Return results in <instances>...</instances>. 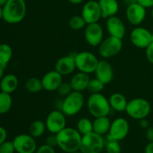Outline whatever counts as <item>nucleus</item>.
I'll return each mask as SVG.
<instances>
[{
  "label": "nucleus",
  "mask_w": 153,
  "mask_h": 153,
  "mask_svg": "<svg viewBox=\"0 0 153 153\" xmlns=\"http://www.w3.org/2000/svg\"><path fill=\"white\" fill-rule=\"evenodd\" d=\"M58 146L64 152L69 153L79 151L82 135L77 129L66 127L56 134Z\"/></svg>",
  "instance_id": "f257e3e1"
},
{
  "label": "nucleus",
  "mask_w": 153,
  "mask_h": 153,
  "mask_svg": "<svg viewBox=\"0 0 153 153\" xmlns=\"http://www.w3.org/2000/svg\"><path fill=\"white\" fill-rule=\"evenodd\" d=\"M26 14L25 0H8L3 7V18L9 24H16L23 20Z\"/></svg>",
  "instance_id": "f03ea898"
},
{
  "label": "nucleus",
  "mask_w": 153,
  "mask_h": 153,
  "mask_svg": "<svg viewBox=\"0 0 153 153\" xmlns=\"http://www.w3.org/2000/svg\"><path fill=\"white\" fill-rule=\"evenodd\" d=\"M87 106L90 114L95 118L108 116L111 111L108 100L101 93L91 94L87 101Z\"/></svg>",
  "instance_id": "7ed1b4c3"
},
{
  "label": "nucleus",
  "mask_w": 153,
  "mask_h": 153,
  "mask_svg": "<svg viewBox=\"0 0 153 153\" xmlns=\"http://www.w3.org/2000/svg\"><path fill=\"white\" fill-rule=\"evenodd\" d=\"M85 104V97L82 92L72 91L64 97L61 105V111L66 116H74L81 111Z\"/></svg>",
  "instance_id": "20e7f679"
},
{
  "label": "nucleus",
  "mask_w": 153,
  "mask_h": 153,
  "mask_svg": "<svg viewBox=\"0 0 153 153\" xmlns=\"http://www.w3.org/2000/svg\"><path fill=\"white\" fill-rule=\"evenodd\" d=\"M151 111L149 102L143 98H135L128 102L126 112L131 118L137 120L147 117Z\"/></svg>",
  "instance_id": "39448f33"
},
{
  "label": "nucleus",
  "mask_w": 153,
  "mask_h": 153,
  "mask_svg": "<svg viewBox=\"0 0 153 153\" xmlns=\"http://www.w3.org/2000/svg\"><path fill=\"white\" fill-rule=\"evenodd\" d=\"M105 147V139L94 131L82 135L79 151L82 153H100Z\"/></svg>",
  "instance_id": "423d86ee"
},
{
  "label": "nucleus",
  "mask_w": 153,
  "mask_h": 153,
  "mask_svg": "<svg viewBox=\"0 0 153 153\" xmlns=\"http://www.w3.org/2000/svg\"><path fill=\"white\" fill-rule=\"evenodd\" d=\"M75 61L76 68L79 70V72L87 74L95 73L100 61L94 54L88 51H84L76 54L75 55Z\"/></svg>",
  "instance_id": "0eeeda50"
},
{
  "label": "nucleus",
  "mask_w": 153,
  "mask_h": 153,
  "mask_svg": "<svg viewBox=\"0 0 153 153\" xmlns=\"http://www.w3.org/2000/svg\"><path fill=\"white\" fill-rule=\"evenodd\" d=\"M123 48V39L110 36L99 46V54L104 58H109L120 53Z\"/></svg>",
  "instance_id": "6e6552de"
},
{
  "label": "nucleus",
  "mask_w": 153,
  "mask_h": 153,
  "mask_svg": "<svg viewBox=\"0 0 153 153\" xmlns=\"http://www.w3.org/2000/svg\"><path fill=\"white\" fill-rule=\"evenodd\" d=\"M131 43L139 49H146L153 42V34L143 27H136L130 34Z\"/></svg>",
  "instance_id": "1a4fd4ad"
},
{
  "label": "nucleus",
  "mask_w": 153,
  "mask_h": 153,
  "mask_svg": "<svg viewBox=\"0 0 153 153\" xmlns=\"http://www.w3.org/2000/svg\"><path fill=\"white\" fill-rule=\"evenodd\" d=\"M15 152L17 153H35L37 143L34 137L30 134H21L16 135L13 140Z\"/></svg>",
  "instance_id": "9d476101"
},
{
  "label": "nucleus",
  "mask_w": 153,
  "mask_h": 153,
  "mask_svg": "<svg viewBox=\"0 0 153 153\" xmlns=\"http://www.w3.org/2000/svg\"><path fill=\"white\" fill-rule=\"evenodd\" d=\"M46 128L52 134H55L66 128L67 120L65 114L61 111L55 110L48 114L46 120Z\"/></svg>",
  "instance_id": "9b49d317"
},
{
  "label": "nucleus",
  "mask_w": 153,
  "mask_h": 153,
  "mask_svg": "<svg viewBox=\"0 0 153 153\" xmlns=\"http://www.w3.org/2000/svg\"><path fill=\"white\" fill-rule=\"evenodd\" d=\"M129 131V124L125 118L115 119L111 124L110 130L108 133L111 137L117 141L123 140L127 137Z\"/></svg>",
  "instance_id": "f8f14e48"
},
{
  "label": "nucleus",
  "mask_w": 153,
  "mask_h": 153,
  "mask_svg": "<svg viewBox=\"0 0 153 153\" xmlns=\"http://www.w3.org/2000/svg\"><path fill=\"white\" fill-rule=\"evenodd\" d=\"M103 28L98 22L87 24L85 30V38L91 46H99L103 40Z\"/></svg>",
  "instance_id": "ddd939ff"
},
{
  "label": "nucleus",
  "mask_w": 153,
  "mask_h": 153,
  "mask_svg": "<svg viewBox=\"0 0 153 153\" xmlns=\"http://www.w3.org/2000/svg\"><path fill=\"white\" fill-rule=\"evenodd\" d=\"M82 16L87 24L98 22L102 17V11L97 1L91 0L83 6Z\"/></svg>",
  "instance_id": "4468645a"
},
{
  "label": "nucleus",
  "mask_w": 153,
  "mask_h": 153,
  "mask_svg": "<svg viewBox=\"0 0 153 153\" xmlns=\"http://www.w3.org/2000/svg\"><path fill=\"white\" fill-rule=\"evenodd\" d=\"M146 9L137 2L128 4L126 11L128 22L133 25H139L141 24L146 18Z\"/></svg>",
  "instance_id": "2eb2a0df"
},
{
  "label": "nucleus",
  "mask_w": 153,
  "mask_h": 153,
  "mask_svg": "<svg viewBox=\"0 0 153 153\" xmlns=\"http://www.w3.org/2000/svg\"><path fill=\"white\" fill-rule=\"evenodd\" d=\"M43 90L49 92H53L58 90V87L63 82V76L56 70H52L46 73L41 79Z\"/></svg>",
  "instance_id": "dca6fc26"
},
{
  "label": "nucleus",
  "mask_w": 153,
  "mask_h": 153,
  "mask_svg": "<svg viewBox=\"0 0 153 153\" xmlns=\"http://www.w3.org/2000/svg\"><path fill=\"white\" fill-rule=\"evenodd\" d=\"M106 28L108 32L112 37L123 39L126 34L125 24L120 18L116 16L108 18L106 22Z\"/></svg>",
  "instance_id": "f3484780"
},
{
  "label": "nucleus",
  "mask_w": 153,
  "mask_h": 153,
  "mask_svg": "<svg viewBox=\"0 0 153 153\" xmlns=\"http://www.w3.org/2000/svg\"><path fill=\"white\" fill-rule=\"evenodd\" d=\"M97 79L101 81L105 85L111 83L114 79V70L112 66L107 61H100L96 69Z\"/></svg>",
  "instance_id": "a211bd4d"
},
{
  "label": "nucleus",
  "mask_w": 153,
  "mask_h": 153,
  "mask_svg": "<svg viewBox=\"0 0 153 153\" xmlns=\"http://www.w3.org/2000/svg\"><path fill=\"white\" fill-rule=\"evenodd\" d=\"M76 69L75 56L65 55L57 61L55 70L62 76H67L73 73Z\"/></svg>",
  "instance_id": "6ab92c4d"
},
{
  "label": "nucleus",
  "mask_w": 153,
  "mask_h": 153,
  "mask_svg": "<svg viewBox=\"0 0 153 153\" xmlns=\"http://www.w3.org/2000/svg\"><path fill=\"white\" fill-rule=\"evenodd\" d=\"M100 9L102 11V17L108 18L116 16L119 10V4L117 0H99Z\"/></svg>",
  "instance_id": "aec40b11"
},
{
  "label": "nucleus",
  "mask_w": 153,
  "mask_h": 153,
  "mask_svg": "<svg viewBox=\"0 0 153 153\" xmlns=\"http://www.w3.org/2000/svg\"><path fill=\"white\" fill-rule=\"evenodd\" d=\"M90 80H91V78H90L89 74L79 72L73 76L70 81V84H71L73 91L82 92L87 90Z\"/></svg>",
  "instance_id": "412c9836"
},
{
  "label": "nucleus",
  "mask_w": 153,
  "mask_h": 153,
  "mask_svg": "<svg viewBox=\"0 0 153 153\" xmlns=\"http://www.w3.org/2000/svg\"><path fill=\"white\" fill-rule=\"evenodd\" d=\"M19 85V80L14 74L4 75L0 80V89L1 91L11 94L14 92Z\"/></svg>",
  "instance_id": "4be33fe9"
},
{
  "label": "nucleus",
  "mask_w": 153,
  "mask_h": 153,
  "mask_svg": "<svg viewBox=\"0 0 153 153\" xmlns=\"http://www.w3.org/2000/svg\"><path fill=\"white\" fill-rule=\"evenodd\" d=\"M111 108L118 112L126 111L128 101L125 96L120 93H114L111 94L108 99Z\"/></svg>",
  "instance_id": "5701e85b"
},
{
  "label": "nucleus",
  "mask_w": 153,
  "mask_h": 153,
  "mask_svg": "<svg viewBox=\"0 0 153 153\" xmlns=\"http://www.w3.org/2000/svg\"><path fill=\"white\" fill-rule=\"evenodd\" d=\"M111 124V122L108 116L96 117L93 122L94 131L102 136L104 135L109 132Z\"/></svg>",
  "instance_id": "b1692460"
},
{
  "label": "nucleus",
  "mask_w": 153,
  "mask_h": 153,
  "mask_svg": "<svg viewBox=\"0 0 153 153\" xmlns=\"http://www.w3.org/2000/svg\"><path fill=\"white\" fill-rule=\"evenodd\" d=\"M13 51L11 47L7 43L0 44V65L4 69L11 60Z\"/></svg>",
  "instance_id": "393cba45"
},
{
  "label": "nucleus",
  "mask_w": 153,
  "mask_h": 153,
  "mask_svg": "<svg viewBox=\"0 0 153 153\" xmlns=\"http://www.w3.org/2000/svg\"><path fill=\"white\" fill-rule=\"evenodd\" d=\"M46 129V123L42 120H34L29 126V134L34 138H38L44 134Z\"/></svg>",
  "instance_id": "a878e982"
},
{
  "label": "nucleus",
  "mask_w": 153,
  "mask_h": 153,
  "mask_svg": "<svg viewBox=\"0 0 153 153\" xmlns=\"http://www.w3.org/2000/svg\"><path fill=\"white\" fill-rule=\"evenodd\" d=\"M12 106V97L10 94L0 92V114H4L10 110Z\"/></svg>",
  "instance_id": "bb28decb"
},
{
  "label": "nucleus",
  "mask_w": 153,
  "mask_h": 153,
  "mask_svg": "<svg viewBox=\"0 0 153 153\" xmlns=\"http://www.w3.org/2000/svg\"><path fill=\"white\" fill-rule=\"evenodd\" d=\"M25 89L30 93L36 94L43 90V84L40 79L35 77L29 78L25 82Z\"/></svg>",
  "instance_id": "cd10ccee"
},
{
  "label": "nucleus",
  "mask_w": 153,
  "mask_h": 153,
  "mask_svg": "<svg viewBox=\"0 0 153 153\" xmlns=\"http://www.w3.org/2000/svg\"><path fill=\"white\" fill-rule=\"evenodd\" d=\"M77 130L82 135L92 132L94 131L93 122L87 117L81 118L77 123Z\"/></svg>",
  "instance_id": "c85d7f7f"
},
{
  "label": "nucleus",
  "mask_w": 153,
  "mask_h": 153,
  "mask_svg": "<svg viewBox=\"0 0 153 153\" xmlns=\"http://www.w3.org/2000/svg\"><path fill=\"white\" fill-rule=\"evenodd\" d=\"M105 147L107 153H120L121 147L119 141L114 140L108 134L107 140H105Z\"/></svg>",
  "instance_id": "c756f323"
},
{
  "label": "nucleus",
  "mask_w": 153,
  "mask_h": 153,
  "mask_svg": "<svg viewBox=\"0 0 153 153\" xmlns=\"http://www.w3.org/2000/svg\"><path fill=\"white\" fill-rule=\"evenodd\" d=\"M86 25V22L83 19L82 15L81 16L76 15V16H72L69 20V26L71 29L75 30V31H79V30L82 29Z\"/></svg>",
  "instance_id": "7c9ffc66"
},
{
  "label": "nucleus",
  "mask_w": 153,
  "mask_h": 153,
  "mask_svg": "<svg viewBox=\"0 0 153 153\" xmlns=\"http://www.w3.org/2000/svg\"><path fill=\"white\" fill-rule=\"evenodd\" d=\"M105 84L98 79H91L89 84L87 90L89 91L91 94H98V93H101L102 91H103L105 88Z\"/></svg>",
  "instance_id": "2f4dec72"
},
{
  "label": "nucleus",
  "mask_w": 153,
  "mask_h": 153,
  "mask_svg": "<svg viewBox=\"0 0 153 153\" xmlns=\"http://www.w3.org/2000/svg\"><path fill=\"white\" fill-rule=\"evenodd\" d=\"M57 93L58 94V95L61 96V97H67V95L70 94L72 91H73V88L71 86V84L70 82H63L61 84L59 87H58V90H57Z\"/></svg>",
  "instance_id": "473e14b6"
},
{
  "label": "nucleus",
  "mask_w": 153,
  "mask_h": 153,
  "mask_svg": "<svg viewBox=\"0 0 153 153\" xmlns=\"http://www.w3.org/2000/svg\"><path fill=\"white\" fill-rule=\"evenodd\" d=\"M14 146L12 141H4L0 145V153H14Z\"/></svg>",
  "instance_id": "72a5a7b5"
},
{
  "label": "nucleus",
  "mask_w": 153,
  "mask_h": 153,
  "mask_svg": "<svg viewBox=\"0 0 153 153\" xmlns=\"http://www.w3.org/2000/svg\"><path fill=\"white\" fill-rule=\"evenodd\" d=\"M35 153H55V151L54 147H52L47 144H44L37 148Z\"/></svg>",
  "instance_id": "f704fd0d"
},
{
  "label": "nucleus",
  "mask_w": 153,
  "mask_h": 153,
  "mask_svg": "<svg viewBox=\"0 0 153 153\" xmlns=\"http://www.w3.org/2000/svg\"><path fill=\"white\" fill-rule=\"evenodd\" d=\"M46 144L49 145V146H52V147H55V146H58V140H57V137L55 134H52L51 135H49L46 138Z\"/></svg>",
  "instance_id": "c9c22d12"
},
{
  "label": "nucleus",
  "mask_w": 153,
  "mask_h": 153,
  "mask_svg": "<svg viewBox=\"0 0 153 153\" xmlns=\"http://www.w3.org/2000/svg\"><path fill=\"white\" fill-rule=\"evenodd\" d=\"M146 57L148 61L153 64V42L146 49Z\"/></svg>",
  "instance_id": "e433bc0d"
},
{
  "label": "nucleus",
  "mask_w": 153,
  "mask_h": 153,
  "mask_svg": "<svg viewBox=\"0 0 153 153\" xmlns=\"http://www.w3.org/2000/svg\"><path fill=\"white\" fill-rule=\"evenodd\" d=\"M137 3L145 8H152L153 7V0H137Z\"/></svg>",
  "instance_id": "4c0bfd02"
},
{
  "label": "nucleus",
  "mask_w": 153,
  "mask_h": 153,
  "mask_svg": "<svg viewBox=\"0 0 153 153\" xmlns=\"http://www.w3.org/2000/svg\"><path fill=\"white\" fill-rule=\"evenodd\" d=\"M7 135V131L5 130V128L0 126V145L2 144L4 141H6Z\"/></svg>",
  "instance_id": "58836bf2"
},
{
  "label": "nucleus",
  "mask_w": 153,
  "mask_h": 153,
  "mask_svg": "<svg viewBox=\"0 0 153 153\" xmlns=\"http://www.w3.org/2000/svg\"><path fill=\"white\" fill-rule=\"evenodd\" d=\"M146 139L149 142L153 141V128L152 127H148L146 131Z\"/></svg>",
  "instance_id": "ea45409f"
},
{
  "label": "nucleus",
  "mask_w": 153,
  "mask_h": 153,
  "mask_svg": "<svg viewBox=\"0 0 153 153\" xmlns=\"http://www.w3.org/2000/svg\"><path fill=\"white\" fill-rule=\"evenodd\" d=\"M145 153H153V141L149 142L145 147Z\"/></svg>",
  "instance_id": "a19ab883"
},
{
  "label": "nucleus",
  "mask_w": 153,
  "mask_h": 153,
  "mask_svg": "<svg viewBox=\"0 0 153 153\" xmlns=\"http://www.w3.org/2000/svg\"><path fill=\"white\" fill-rule=\"evenodd\" d=\"M140 126L141 128H146H146L149 127V122H148V120L146 119V118H144V119H142L140 120Z\"/></svg>",
  "instance_id": "79ce46f5"
},
{
  "label": "nucleus",
  "mask_w": 153,
  "mask_h": 153,
  "mask_svg": "<svg viewBox=\"0 0 153 153\" xmlns=\"http://www.w3.org/2000/svg\"><path fill=\"white\" fill-rule=\"evenodd\" d=\"M67 1L73 4H81L84 0H67Z\"/></svg>",
  "instance_id": "37998d69"
},
{
  "label": "nucleus",
  "mask_w": 153,
  "mask_h": 153,
  "mask_svg": "<svg viewBox=\"0 0 153 153\" xmlns=\"http://www.w3.org/2000/svg\"><path fill=\"white\" fill-rule=\"evenodd\" d=\"M124 1L128 5V4H134V3L137 2V0H124Z\"/></svg>",
  "instance_id": "c03bdc74"
},
{
  "label": "nucleus",
  "mask_w": 153,
  "mask_h": 153,
  "mask_svg": "<svg viewBox=\"0 0 153 153\" xmlns=\"http://www.w3.org/2000/svg\"><path fill=\"white\" fill-rule=\"evenodd\" d=\"M4 67H2L0 65V80H1V79H2L3 76H4Z\"/></svg>",
  "instance_id": "a18cd8bd"
},
{
  "label": "nucleus",
  "mask_w": 153,
  "mask_h": 153,
  "mask_svg": "<svg viewBox=\"0 0 153 153\" xmlns=\"http://www.w3.org/2000/svg\"><path fill=\"white\" fill-rule=\"evenodd\" d=\"M7 1H8V0H0V6L4 7V5L7 2Z\"/></svg>",
  "instance_id": "49530a36"
},
{
  "label": "nucleus",
  "mask_w": 153,
  "mask_h": 153,
  "mask_svg": "<svg viewBox=\"0 0 153 153\" xmlns=\"http://www.w3.org/2000/svg\"><path fill=\"white\" fill-rule=\"evenodd\" d=\"M3 18V7L0 6V19Z\"/></svg>",
  "instance_id": "de8ad7c7"
},
{
  "label": "nucleus",
  "mask_w": 153,
  "mask_h": 153,
  "mask_svg": "<svg viewBox=\"0 0 153 153\" xmlns=\"http://www.w3.org/2000/svg\"><path fill=\"white\" fill-rule=\"evenodd\" d=\"M151 16L153 18V7H152V10H151Z\"/></svg>",
  "instance_id": "09e8293b"
},
{
  "label": "nucleus",
  "mask_w": 153,
  "mask_h": 153,
  "mask_svg": "<svg viewBox=\"0 0 153 153\" xmlns=\"http://www.w3.org/2000/svg\"><path fill=\"white\" fill-rule=\"evenodd\" d=\"M69 153H82L80 151H76V152H69Z\"/></svg>",
  "instance_id": "8fccbe9b"
}]
</instances>
